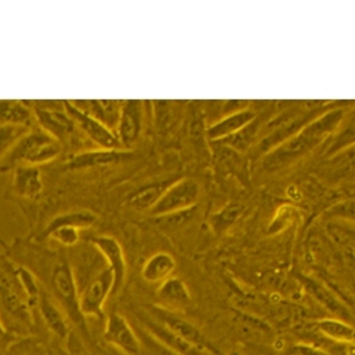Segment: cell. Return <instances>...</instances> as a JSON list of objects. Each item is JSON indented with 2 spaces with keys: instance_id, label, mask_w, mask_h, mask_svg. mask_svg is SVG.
<instances>
[{
  "instance_id": "d4e9b609",
  "label": "cell",
  "mask_w": 355,
  "mask_h": 355,
  "mask_svg": "<svg viewBox=\"0 0 355 355\" xmlns=\"http://www.w3.org/2000/svg\"><path fill=\"white\" fill-rule=\"evenodd\" d=\"M330 214L336 216L354 218V203L353 200L340 202L330 209Z\"/></svg>"
},
{
  "instance_id": "603a6c76",
  "label": "cell",
  "mask_w": 355,
  "mask_h": 355,
  "mask_svg": "<svg viewBox=\"0 0 355 355\" xmlns=\"http://www.w3.org/2000/svg\"><path fill=\"white\" fill-rule=\"evenodd\" d=\"M137 122L132 111L127 112L123 118L122 124V137L124 141H130L132 140L137 133Z\"/></svg>"
},
{
  "instance_id": "7402d4cb",
  "label": "cell",
  "mask_w": 355,
  "mask_h": 355,
  "mask_svg": "<svg viewBox=\"0 0 355 355\" xmlns=\"http://www.w3.org/2000/svg\"><path fill=\"white\" fill-rule=\"evenodd\" d=\"M66 246L76 244L79 239V230L67 226H62L53 230L48 235Z\"/></svg>"
},
{
  "instance_id": "4316f807",
  "label": "cell",
  "mask_w": 355,
  "mask_h": 355,
  "mask_svg": "<svg viewBox=\"0 0 355 355\" xmlns=\"http://www.w3.org/2000/svg\"><path fill=\"white\" fill-rule=\"evenodd\" d=\"M0 355H4V354L0 351Z\"/></svg>"
},
{
  "instance_id": "8992f818",
  "label": "cell",
  "mask_w": 355,
  "mask_h": 355,
  "mask_svg": "<svg viewBox=\"0 0 355 355\" xmlns=\"http://www.w3.org/2000/svg\"><path fill=\"white\" fill-rule=\"evenodd\" d=\"M137 318L141 326L180 355H211L209 349L196 345L173 333L148 312L138 313Z\"/></svg>"
},
{
  "instance_id": "ac0fdd59",
  "label": "cell",
  "mask_w": 355,
  "mask_h": 355,
  "mask_svg": "<svg viewBox=\"0 0 355 355\" xmlns=\"http://www.w3.org/2000/svg\"><path fill=\"white\" fill-rule=\"evenodd\" d=\"M134 327L140 343L139 355H180L156 338L140 324Z\"/></svg>"
},
{
  "instance_id": "4fadbf2b",
  "label": "cell",
  "mask_w": 355,
  "mask_h": 355,
  "mask_svg": "<svg viewBox=\"0 0 355 355\" xmlns=\"http://www.w3.org/2000/svg\"><path fill=\"white\" fill-rule=\"evenodd\" d=\"M128 157L126 153L112 150L88 152L71 157L67 165L70 169H85L116 164Z\"/></svg>"
},
{
  "instance_id": "3957f363",
  "label": "cell",
  "mask_w": 355,
  "mask_h": 355,
  "mask_svg": "<svg viewBox=\"0 0 355 355\" xmlns=\"http://www.w3.org/2000/svg\"><path fill=\"white\" fill-rule=\"evenodd\" d=\"M320 139L306 128L271 150L263 161V166L268 171L281 169L309 151Z\"/></svg>"
},
{
  "instance_id": "9c48e42d",
  "label": "cell",
  "mask_w": 355,
  "mask_h": 355,
  "mask_svg": "<svg viewBox=\"0 0 355 355\" xmlns=\"http://www.w3.org/2000/svg\"><path fill=\"white\" fill-rule=\"evenodd\" d=\"M156 305L171 311L180 313L191 300L186 284L178 277L171 276L161 282L156 291Z\"/></svg>"
},
{
  "instance_id": "6da1fadb",
  "label": "cell",
  "mask_w": 355,
  "mask_h": 355,
  "mask_svg": "<svg viewBox=\"0 0 355 355\" xmlns=\"http://www.w3.org/2000/svg\"><path fill=\"white\" fill-rule=\"evenodd\" d=\"M51 283L67 316L87 334L85 318L80 309V293L77 282L73 270L67 262L59 261L53 266L51 273Z\"/></svg>"
},
{
  "instance_id": "5b68a950",
  "label": "cell",
  "mask_w": 355,
  "mask_h": 355,
  "mask_svg": "<svg viewBox=\"0 0 355 355\" xmlns=\"http://www.w3.org/2000/svg\"><path fill=\"white\" fill-rule=\"evenodd\" d=\"M103 336L107 343L123 354L139 355L140 343L135 327L120 313L113 311L110 313Z\"/></svg>"
},
{
  "instance_id": "5bb4252c",
  "label": "cell",
  "mask_w": 355,
  "mask_h": 355,
  "mask_svg": "<svg viewBox=\"0 0 355 355\" xmlns=\"http://www.w3.org/2000/svg\"><path fill=\"white\" fill-rule=\"evenodd\" d=\"M13 187L16 193L23 198L35 197L42 189L40 171L33 166L18 168L15 173Z\"/></svg>"
},
{
  "instance_id": "ffe728a7",
  "label": "cell",
  "mask_w": 355,
  "mask_h": 355,
  "mask_svg": "<svg viewBox=\"0 0 355 355\" xmlns=\"http://www.w3.org/2000/svg\"><path fill=\"white\" fill-rule=\"evenodd\" d=\"M82 123L91 137L102 146L111 148L116 146V139L101 126L92 119L81 117Z\"/></svg>"
},
{
  "instance_id": "30bf717a",
  "label": "cell",
  "mask_w": 355,
  "mask_h": 355,
  "mask_svg": "<svg viewBox=\"0 0 355 355\" xmlns=\"http://www.w3.org/2000/svg\"><path fill=\"white\" fill-rule=\"evenodd\" d=\"M98 220V214L88 209H76L60 214L49 221L40 233L39 239L47 238L53 230L59 227L67 226L80 230L93 226Z\"/></svg>"
},
{
  "instance_id": "52a82bcc",
  "label": "cell",
  "mask_w": 355,
  "mask_h": 355,
  "mask_svg": "<svg viewBox=\"0 0 355 355\" xmlns=\"http://www.w3.org/2000/svg\"><path fill=\"white\" fill-rule=\"evenodd\" d=\"M92 244L100 252L112 270L114 279L113 293L121 286L127 270V263L119 242L109 235H97L90 239Z\"/></svg>"
},
{
  "instance_id": "e0dca14e",
  "label": "cell",
  "mask_w": 355,
  "mask_h": 355,
  "mask_svg": "<svg viewBox=\"0 0 355 355\" xmlns=\"http://www.w3.org/2000/svg\"><path fill=\"white\" fill-rule=\"evenodd\" d=\"M251 112H240L225 119L209 130L212 138L226 137L244 127L254 119Z\"/></svg>"
},
{
  "instance_id": "44dd1931",
  "label": "cell",
  "mask_w": 355,
  "mask_h": 355,
  "mask_svg": "<svg viewBox=\"0 0 355 355\" xmlns=\"http://www.w3.org/2000/svg\"><path fill=\"white\" fill-rule=\"evenodd\" d=\"M242 207L240 205H232L214 214L211 220V225L216 230H220L233 222L241 213Z\"/></svg>"
},
{
  "instance_id": "ba28073f",
  "label": "cell",
  "mask_w": 355,
  "mask_h": 355,
  "mask_svg": "<svg viewBox=\"0 0 355 355\" xmlns=\"http://www.w3.org/2000/svg\"><path fill=\"white\" fill-rule=\"evenodd\" d=\"M147 312L173 333L208 349L207 340L200 331L191 322L180 316L179 313L164 309L156 304L151 306Z\"/></svg>"
},
{
  "instance_id": "2e32d148",
  "label": "cell",
  "mask_w": 355,
  "mask_h": 355,
  "mask_svg": "<svg viewBox=\"0 0 355 355\" xmlns=\"http://www.w3.org/2000/svg\"><path fill=\"white\" fill-rule=\"evenodd\" d=\"M317 325L322 334L335 341L349 344L354 340V328L343 321L325 318L320 320Z\"/></svg>"
},
{
  "instance_id": "7c38bea8",
  "label": "cell",
  "mask_w": 355,
  "mask_h": 355,
  "mask_svg": "<svg viewBox=\"0 0 355 355\" xmlns=\"http://www.w3.org/2000/svg\"><path fill=\"white\" fill-rule=\"evenodd\" d=\"M175 179L159 180L141 186L128 198L130 206L138 211H149L159 201L170 184Z\"/></svg>"
},
{
  "instance_id": "9a60e30c",
  "label": "cell",
  "mask_w": 355,
  "mask_h": 355,
  "mask_svg": "<svg viewBox=\"0 0 355 355\" xmlns=\"http://www.w3.org/2000/svg\"><path fill=\"white\" fill-rule=\"evenodd\" d=\"M40 307L44 321L51 331L60 338H65L69 332L68 324L62 311L45 294H42Z\"/></svg>"
},
{
  "instance_id": "7a4b0ae2",
  "label": "cell",
  "mask_w": 355,
  "mask_h": 355,
  "mask_svg": "<svg viewBox=\"0 0 355 355\" xmlns=\"http://www.w3.org/2000/svg\"><path fill=\"white\" fill-rule=\"evenodd\" d=\"M200 193V187L196 180L189 178L175 179L148 212L156 218L193 209Z\"/></svg>"
},
{
  "instance_id": "277c9868",
  "label": "cell",
  "mask_w": 355,
  "mask_h": 355,
  "mask_svg": "<svg viewBox=\"0 0 355 355\" xmlns=\"http://www.w3.org/2000/svg\"><path fill=\"white\" fill-rule=\"evenodd\" d=\"M114 279L112 270L107 266L99 272L80 293L79 304L83 315L101 318L105 303L113 293Z\"/></svg>"
},
{
  "instance_id": "484cf974",
  "label": "cell",
  "mask_w": 355,
  "mask_h": 355,
  "mask_svg": "<svg viewBox=\"0 0 355 355\" xmlns=\"http://www.w3.org/2000/svg\"><path fill=\"white\" fill-rule=\"evenodd\" d=\"M6 334V331L0 322V336H3Z\"/></svg>"
},
{
  "instance_id": "cb8c5ba5",
  "label": "cell",
  "mask_w": 355,
  "mask_h": 355,
  "mask_svg": "<svg viewBox=\"0 0 355 355\" xmlns=\"http://www.w3.org/2000/svg\"><path fill=\"white\" fill-rule=\"evenodd\" d=\"M351 140H354L353 123L347 125L345 130L338 136L334 145L330 148L329 153H334V152H336L345 145L349 144Z\"/></svg>"
},
{
  "instance_id": "d6986e66",
  "label": "cell",
  "mask_w": 355,
  "mask_h": 355,
  "mask_svg": "<svg viewBox=\"0 0 355 355\" xmlns=\"http://www.w3.org/2000/svg\"><path fill=\"white\" fill-rule=\"evenodd\" d=\"M257 128V121L252 120L236 132L225 137V142L235 150H243L253 141Z\"/></svg>"
},
{
  "instance_id": "8fae6325",
  "label": "cell",
  "mask_w": 355,
  "mask_h": 355,
  "mask_svg": "<svg viewBox=\"0 0 355 355\" xmlns=\"http://www.w3.org/2000/svg\"><path fill=\"white\" fill-rule=\"evenodd\" d=\"M175 266V260L170 253L157 252L145 261L141 269V276L148 283L160 284L172 276Z\"/></svg>"
}]
</instances>
